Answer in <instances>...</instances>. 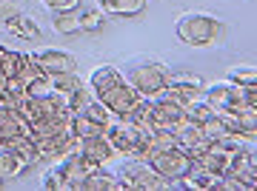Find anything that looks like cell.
Listing matches in <instances>:
<instances>
[{"mask_svg": "<svg viewBox=\"0 0 257 191\" xmlns=\"http://www.w3.org/2000/svg\"><path fill=\"white\" fill-rule=\"evenodd\" d=\"M89 89L114 117H132L135 109L140 106V100H143L135 91V86L126 80V74L120 69H114V66L94 69L92 77H89Z\"/></svg>", "mask_w": 257, "mask_h": 191, "instance_id": "1", "label": "cell"}, {"mask_svg": "<svg viewBox=\"0 0 257 191\" xmlns=\"http://www.w3.org/2000/svg\"><path fill=\"white\" fill-rule=\"evenodd\" d=\"M177 40L183 46L194 49H206V46H217L223 37L229 35V29L217 15L211 12H183L175 23Z\"/></svg>", "mask_w": 257, "mask_h": 191, "instance_id": "2", "label": "cell"}, {"mask_svg": "<svg viewBox=\"0 0 257 191\" xmlns=\"http://www.w3.org/2000/svg\"><path fill=\"white\" fill-rule=\"evenodd\" d=\"M103 134L109 137V143L114 146L120 157H138V160H146V148H149V140L155 134V128L143 123V120H135V117H114L106 126Z\"/></svg>", "mask_w": 257, "mask_h": 191, "instance_id": "3", "label": "cell"}, {"mask_svg": "<svg viewBox=\"0 0 257 191\" xmlns=\"http://www.w3.org/2000/svg\"><path fill=\"white\" fill-rule=\"evenodd\" d=\"M123 74H126V80L135 86V91H138L143 100H157L166 91V86H169V77H172L169 66L163 60H157V57L132 60Z\"/></svg>", "mask_w": 257, "mask_h": 191, "instance_id": "4", "label": "cell"}, {"mask_svg": "<svg viewBox=\"0 0 257 191\" xmlns=\"http://www.w3.org/2000/svg\"><path fill=\"white\" fill-rule=\"evenodd\" d=\"M117 177L123 182V188L132 191H163L172 188V182L157 171L149 160H138V157H126V163L117 168Z\"/></svg>", "mask_w": 257, "mask_h": 191, "instance_id": "5", "label": "cell"}, {"mask_svg": "<svg viewBox=\"0 0 257 191\" xmlns=\"http://www.w3.org/2000/svg\"><path fill=\"white\" fill-rule=\"evenodd\" d=\"M146 160L163 174L166 180L172 182V188H180V180H183L186 174H189V168L194 165V160L189 157V151H183L180 146L163 148V151H152Z\"/></svg>", "mask_w": 257, "mask_h": 191, "instance_id": "6", "label": "cell"}, {"mask_svg": "<svg viewBox=\"0 0 257 191\" xmlns=\"http://www.w3.org/2000/svg\"><path fill=\"white\" fill-rule=\"evenodd\" d=\"M209 106L214 109V114H223V111H237L246 106V97H243V86L231 83L229 77L217 83H206V94H203Z\"/></svg>", "mask_w": 257, "mask_h": 191, "instance_id": "7", "label": "cell"}, {"mask_svg": "<svg viewBox=\"0 0 257 191\" xmlns=\"http://www.w3.org/2000/svg\"><path fill=\"white\" fill-rule=\"evenodd\" d=\"M163 94L169 97V100H175L177 106H183V109H186L189 103L200 100L203 94H206V80H203V77H197V74H192V72L172 74Z\"/></svg>", "mask_w": 257, "mask_h": 191, "instance_id": "8", "label": "cell"}, {"mask_svg": "<svg viewBox=\"0 0 257 191\" xmlns=\"http://www.w3.org/2000/svg\"><path fill=\"white\" fill-rule=\"evenodd\" d=\"M32 63L40 69L43 74L55 77V74H69L77 69V60H74L72 52H63V49H35L29 52Z\"/></svg>", "mask_w": 257, "mask_h": 191, "instance_id": "9", "label": "cell"}, {"mask_svg": "<svg viewBox=\"0 0 257 191\" xmlns=\"http://www.w3.org/2000/svg\"><path fill=\"white\" fill-rule=\"evenodd\" d=\"M220 117H223V123L229 126V131L237 137L240 143H251V140H257V111L254 109L243 106V109H237V111H223Z\"/></svg>", "mask_w": 257, "mask_h": 191, "instance_id": "10", "label": "cell"}, {"mask_svg": "<svg viewBox=\"0 0 257 191\" xmlns=\"http://www.w3.org/2000/svg\"><path fill=\"white\" fill-rule=\"evenodd\" d=\"M175 137H177V146L183 148V151H189L192 160H197V157L206 151V146L211 143L209 137H206V131H203V126L194 123V120H183V123L175 128Z\"/></svg>", "mask_w": 257, "mask_h": 191, "instance_id": "11", "label": "cell"}, {"mask_svg": "<svg viewBox=\"0 0 257 191\" xmlns=\"http://www.w3.org/2000/svg\"><path fill=\"white\" fill-rule=\"evenodd\" d=\"M23 134H32V126L29 120L20 114L18 109H0V146H6L12 140H18Z\"/></svg>", "mask_w": 257, "mask_h": 191, "instance_id": "12", "label": "cell"}, {"mask_svg": "<svg viewBox=\"0 0 257 191\" xmlns=\"http://www.w3.org/2000/svg\"><path fill=\"white\" fill-rule=\"evenodd\" d=\"M220 174L209 171V168H203L200 163H194L189 168L183 180H180V188H192V191H220Z\"/></svg>", "mask_w": 257, "mask_h": 191, "instance_id": "13", "label": "cell"}, {"mask_svg": "<svg viewBox=\"0 0 257 191\" xmlns=\"http://www.w3.org/2000/svg\"><path fill=\"white\" fill-rule=\"evenodd\" d=\"M32 69H35V63H32V57L29 55H23V52H12V49H3V55H0V72H3L6 80H9V77H26Z\"/></svg>", "mask_w": 257, "mask_h": 191, "instance_id": "14", "label": "cell"}, {"mask_svg": "<svg viewBox=\"0 0 257 191\" xmlns=\"http://www.w3.org/2000/svg\"><path fill=\"white\" fill-rule=\"evenodd\" d=\"M83 154L89 157L92 163H97V165H109L111 160L117 157V151H114V146L109 143V137H106V134H97V137H89V140H86Z\"/></svg>", "mask_w": 257, "mask_h": 191, "instance_id": "15", "label": "cell"}, {"mask_svg": "<svg viewBox=\"0 0 257 191\" xmlns=\"http://www.w3.org/2000/svg\"><path fill=\"white\" fill-rule=\"evenodd\" d=\"M123 188V182H120L117 174L109 171V165H100V168H94L86 180H83L80 191H117Z\"/></svg>", "mask_w": 257, "mask_h": 191, "instance_id": "16", "label": "cell"}, {"mask_svg": "<svg viewBox=\"0 0 257 191\" xmlns=\"http://www.w3.org/2000/svg\"><path fill=\"white\" fill-rule=\"evenodd\" d=\"M100 9L111 18H138L146 12V0H103Z\"/></svg>", "mask_w": 257, "mask_h": 191, "instance_id": "17", "label": "cell"}, {"mask_svg": "<svg viewBox=\"0 0 257 191\" xmlns=\"http://www.w3.org/2000/svg\"><path fill=\"white\" fill-rule=\"evenodd\" d=\"M23 171H26V163H23L9 146H0V180L3 182L15 180V177H20Z\"/></svg>", "mask_w": 257, "mask_h": 191, "instance_id": "18", "label": "cell"}, {"mask_svg": "<svg viewBox=\"0 0 257 191\" xmlns=\"http://www.w3.org/2000/svg\"><path fill=\"white\" fill-rule=\"evenodd\" d=\"M6 146H9L12 151L26 163V168H32L35 163H40V157H37V143H35V137L32 134H23V137H18V140L6 143Z\"/></svg>", "mask_w": 257, "mask_h": 191, "instance_id": "19", "label": "cell"}, {"mask_svg": "<svg viewBox=\"0 0 257 191\" xmlns=\"http://www.w3.org/2000/svg\"><path fill=\"white\" fill-rule=\"evenodd\" d=\"M40 185L49 191H72V180H69V174L63 168V160H57L52 163V168L46 171V177L40 180Z\"/></svg>", "mask_w": 257, "mask_h": 191, "instance_id": "20", "label": "cell"}, {"mask_svg": "<svg viewBox=\"0 0 257 191\" xmlns=\"http://www.w3.org/2000/svg\"><path fill=\"white\" fill-rule=\"evenodd\" d=\"M52 26H55V32H60V35H77V32H80V15H77V9L55 12Z\"/></svg>", "mask_w": 257, "mask_h": 191, "instance_id": "21", "label": "cell"}, {"mask_svg": "<svg viewBox=\"0 0 257 191\" xmlns=\"http://www.w3.org/2000/svg\"><path fill=\"white\" fill-rule=\"evenodd\" d=\"M6 29H9L12 35L26 37V40H37V37H40V26H37L32 18H26V15H20V18H15L12 23H6Z\"/></svg>", "mask_w": 257, "mask_h": 191, "instance_id": "22", "label": "cell"}, {"mask_svg": "<svg viewBox=\"0 0 257 191\" xmlns=\"http://www.w3.org/2000/svg\"><path fill=\"white\" fill-rule=\"evenodd\" d=\"M72 131H74L77 137H83V140H89V137L103 134L106 128H103V126H97L94 120H89L86 114H80V111H77V114H72Z\"/></svg>", "mask_w": 257, "mask_h": 191, "instance_id": "23", "label": "cell"}, {"mask_svg": "<svg viewBox=\"0 0 257 191\" xmlns=\"http://www.w3.org/2000/svg\"><path fill=\"white\" fill-rule=\"evenodd\" d=\"M77 15H80V32H103V26H106L103 9H77Z\"/></svg>", "mask_w": 257, "mask_h": 191, "instance_id": "24", "label": "cell"}, {"mask_svg": "<svg viewBox=\"0 0 257 191\" xmlns=\"http://www.w3.org/2000/svg\"><path fill=\"white\" fill-rule=\"evenodd\" d=\"M80 114H86L89 120H94V123H97V126H103V128L109 126L111 120H114V114H111V111L106 109V106H103V103L97 100V97H92V100L86 103V109H83Z\"/></svg>", "mask_w": 257, "mask_h": 191, "instance_id": "25", "label": "cell"}, {"mask_svg": "<svg viewBox=\"0 0 257 191\" xmlns=\"http://www.w3.org/2000/svg\"><path fill=\"white\" fill-rule=\"evenodd\" d=\"M183 114H186V120H194V123H206L209 117H214V109L209 106V100H206V97H200V100L189 103V106L183 109Z\"/></svg>", "mask_w": 257, "mask_h": 191, "instance_id": "26", "label": "cell"}, {"mask_svg": "<svg viewBox=\"0 0 257 191\" xmlns=\"http://www.w3.org/2000/svg\"><path fill=\"white\" fill-rule=\"evenodd\" d=\"M49 80H52V89L60 91V94H66V97H69L74 89H80V86H83V80H80L74 72H69V74H55V77H49Z\"/></svg>", "mask_w": 257, "mask_h": 191, "instance_id": "27", "label": "cell"}, {"mask_svg": "<svg viewBox=\"0 0 257 191\" xmlns=\"http://www.w3.org/2000/svg\"><path fill=\"white\" fill-rule=\"evenodd\" d=\"M94 94H92V89H89V83H83L80 89H74L66 100H69V109H72V114H77V111H83L86 109V103L92 100Z\"/></svg>", "mask_w": 257, "mask_h": 191, "instance_id": "28", "label": "cell"}, {"mask_svg": "<svg viewBox=\"0 0 257 191\" xmlns=\"http://www.w3.org/2000/svg\"><path fill=\"white\" fill-rule=\"evenodd\" d=\"M229 80L237 83V86H251V83H257V69H251V66H234V69H229Z\"/></svg>", "mask_w": 257, "mask_h": 191, "instance_id": "29", "label": "cell"}, {"mask_svg": "<svg viewBox=\"0 0 257 191\" xmlns=\"http://www.w3.org/2000/svg\"><path fill=\"white\" fill-rule=\"evenodd\" d=\"M15 18H20V3L18 0H0V23L6 26Z\"/></svg>", "mask_w": 257, "mask_h": 191, "instance_id": "30", "label": "cell"}, {"mask_svg": "<svg viewBox=\"0 0 257 191\" xmlns=\"http://www.w3.org/2000/svg\"><path fill=\"white\" fill-rule=\"evenodd\" d=\"M40 3L52 12H72V9L80 6V0H40Z\"/></svg>", "mask_w": 257, "mask_h": 191, "instance_id": "31", "label": "cell"}, {"mask_svg": "<svg viewBox=\"0 0 257 191\" xmlns=\"http://www.w3.org/2000/svg\"><path fill=\"white\" fill-rule=\"evenodd\" d=\"M243 97H246V106H248V109L257 111V83H251V86H243Z\"/></svg>", "mask_w": 257, "mask_h": 191, "instance_id": "32", "label": "cell"}, {"mask_svg": "<svg viewBox=\"0 0 257 191\" xmlns=\"http://www.w3.org/2000/svg\"><path fill=\"white\" fill-rule=\"evenodd\" d=\"M0 188H3V180H0Z\"/></svg>", "mask_w": 257, "mask_h": 191, "instance_id": "33", "label": "cell"}, {"mask_svg": "<svg viewBox=\"0 0 257 191\" xmlns=\"http://www.w3.org/2000/svg\"><path fill=\"white\" fill-rule=\"evenodd\" d=\"M97 3H103V0H97Z\"/></svg>", "mask_w": 257, "mask_h": 191, "instance_id": "34", "label": "cell"}]
</instances>
